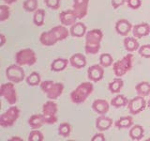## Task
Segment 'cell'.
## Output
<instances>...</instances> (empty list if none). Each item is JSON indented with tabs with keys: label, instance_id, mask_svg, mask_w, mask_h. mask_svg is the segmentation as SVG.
<instances>
[{
	"label": "cell",
	"instance_id": "3",
	"mask_svg": "<svg viewBox=\"0 0 150 141\" xmlns=\"http://www.w3.org/2000/svg\"><path fill=\"white\" fill-rule=\"evenodd\" d=\"M40 86L49 100H55L59 98L64 91V85L62 83H55L51 80L41 82Z\"/></svg>",
	"mask_w": 150,
	"mask_h": 141
},
{
	"label": "cell",
	"instance_id": "11",
	"mask_svg": "<svg viewBox=\"0 0 150 141\" xmlns=\"http://www.w3.org/2000/svg\"><path fill=\"white\" fill-rule=\"evenodd\" d=\"M45 124H50V120L43 113L42 114H35L28 119V125L33 130L40 129Z\"/></svg>",
	"mask_w": 150,
	"mask_h": 141
},
{
	"label": "cell",
	"instance_id": "32",
	"mask_svg": "<svg viewBox=\"0 0 150 141\" xmlns=\"http://www.w3.org/2000/svg\"><path fill=\"white\" fill-rule=\"evenodd\" d=\"M112 62H114V58L112 56L109 54V53H104L101 54L100 56V64L104 68H108L110 66L112 65Z\"/></svg>",
	"mask_w": 150,
	"mask_h": 141
},
{
	"label": "cell",
	"instance_id": "39",
	"mask_svg": "<svg viewBox=\"0 0 150 141\" xmlns=\"http://www.w3.org/2000/svg\"><path fill=\"white\" fill-rule=\"evenodd\" d=\"M126 3L132 9H138L142 6V1H141V0H127Z\"/></svg>",
	"mask_w": 150,
	"mask_h": 141
},
{
	"label": "cell",
	"instance_id": "5",
	"mask_svg": "<svg viewBox=\"0 0 150 141\" xmlns=\"http://www.w3.org/2000/svg\"><path fill=\"white\" fill-rule=\"evenodd\" d=\"M19 117H20V109L17 106L11 105L0 116V126L4 128L11 127L15 124Z\"/></svg>",
	"mask_w": 150,
	"mask_h": 141
},
{
	"label": "cell",
	"instance_id": "34",
	"mask_svg": "<svg viewBox=\"0 0 150 141\" xmlns=\"http://www.w3.org/2000/svg\"><path fill=\"white\" fill-rule=\"evenodd\" d=\"M11 15V11H9V7L7 4L0 5V22H4L8 20Z\"/></svg>",
	"mask_w": 150,
	"mask_h": 141
},
{
	"label": "cell",
	"instance_id": "41",
	"mask_svg": "<svg viewBox=\"0 0 150 141\" xmlns=\"http://www.w3.org/2000/svg\"><path fill=\"white\" fill-rule=\"evenodd\" d=\"M91 140L92 141H105L106 138H105V135L102 133H98L93 136Z\"/></svg>",
	"mask_w": 150,
	"mask_h": 141
},
{
	"label": "cell",
	"instance_id": "8",
	"mask_svg": "<svg viewBox=\"0 0 150 141\" xmlns=\"http://www.w3.org/2000/svg\"><path fill=\"white\" fill-rule=\"evenodd\" d=\"M0 95H1V97H3L5 100H6V102L11 105H14L18 101L17 92H16L15 87H14V83L11 81L1 85V88H0Z\"/></svg>",
	"mask_w": 150,
	"mask_h": 141
},
{
	"label": "cell",
	"instance_id": "23",
	"mask_svg": "<svg viewBox=\"0 0 150 141\" xmlns=\"http://www.w3.org/2000/svg\"><path fill=\"white\" fill-rule=\"evenodd\" d=\"M115 125L117 129H130L131 126L133 125V119L131 116L121 117L120 119L115 120Z\"/></svg>",
	"mask_w": 150,
	"mask_h": 141
},
{
	"label": "cell",
	"instance_id": "44",
	"mask_svg": "<svg viewBox=\"0 0 150 141\" xmlns=\"http://www.w3.org/2000/svg\"><path fill=\"white\" fill-rule=\"evenodd\" d=\"M12 140H20V141H22L23 138L19 137V136H12V137H11V139H9V141H12Z\"/></svg>",
	"mask_w": 150,
	"mask_h": 141
},
{
	"label": "cell",
	"instance_id": "9",
	"mask_svg": "<svg viewBox=\"0 0 150 141\" xmlns=\"http://www.w3.org/2000/svg\"><path fill=\"white\" fill-rule=\"evenodd\" d=\"M146 105L147 103L144 100V97L138 95L129 101L128 109L130 115H138L145 109Z\"/></svg>",
	"mask_w": 150,
	"mask_h": 141
},
{
	"label": "cell",
	"instance_id": "14",
	"mask_svg": "<svg viewBox=\"0 0 150 141\" xmlns=\"http://www.w3.org/2000/svg\"><path fill=\"white\" fill-rule=\"evenodd\" d=\"M132 25L131 23L126 19H120L116 22L115 24V31L117 32V34L120 36H128V34L132 31Z\"/></svg>",
	"mask_w": 150,
	"mask_h": 141
},
{
	"label": "cell",
	"instance_id": "4",
	"mask_svg": "<svg viewBox=\"0 0 150 141\" xmlns=\"http://www.w3.org/2000/svg\"><path fill=\"white\" fill-rule=\"evenodd\" d=\"M134 56L132 54H128L123 56L121 59H118L112 64V70L116 77H122L131 70L133 65Z\"/></svg>",
	"mask_w": 150,
	"mask_h": 141
},
{
	"label": "cell",
	"instance_id": "22",
	"mask_svg": "<svg viewBox=\"0 0 150 141\" xmlns=\"http://www.w3.org/2000/svg\"><path fill=\"white\" fill-rule=\"evenodd\" d=\"M123 43H124L125 49L128 52H129V53H132V52H134V51H137L140 48V44H139L138 41L136 40L135 37H127L126 36Z\"/></svg>",
	"mask_w": 150,
	"mask_h": 141
},
{
	"label": "cell",
	"instance_id": "43",
	"mask_svg": "<svg viewBox=\"0 0 150 141\" xmlns=\"http://www.w3.org/2000/svg\"><path fill=\"white\" fill-rule=\"evenodd\" d=\"M2 1H3L5 4H7V5H11V4H13V3L17 2V0H2Z\"/></svg>",
	"mask_w": 150,
	"mask_h": 141
},
{
	"label": "cell",
	"instance_id": "38",
	"mask_svg": "<svg viewBox=\"0 0 150 141\" xmlns=\"http://www.w3.org/2000/svg\"><path fill=\"white\" fill-rule=\"evenodd\" d=\"M46 7L51 9H58L60 8V1L61 0H43Z\"/></svg>",
	"mask_w": 150,
	"mask_h": 141
},
{
	"label": "cell",
	"instance_id": "40",
	"mask_svg": "<svg viewBox=\"0 0 150 141\" xmlns=\"http://www.w3.org/2000/svg\"><path fill=\"white\" fill-rule=\"evenodd\" d=\"M127 2V0H112L111 4H112V7L114 8L115 9H118L119 7L123 6V5Z\"/></svg>",
	"mask_w": 150,
	"mask_h": 141
},
{
	"label": "cell",
	"instance_id": "29",
	"mask_svg": "<svg viewBox=\"0 0 150 141\" xmlns=\"http://www.w3.org/2000/svg\"><path fill=\"white\" fill-rule=\"evenodd\" d=\"M45 11L41 9H38L34 12V16H33V23L37 26H42L44 25L45 21Z\"/></svg>",
	"mask_w": 150,
	"mask_h": 141
},
{
	"label": "cell",
	"instance_id": "33",
	"mask_svg": "<svg viewBox=\"0 0 150 141\" xmlns=\"http://www.w3.org/2000/svg\"><path fill=\"white\" fill-rule=\"evenodd\" d=\"M38 0H25L23 8L27 12H35L38 9Z\"/></svg>",
	"mask_w": 150,
	"mask_h": 141
},
{
	"label": "cell",
	"instance_id": "37",
	"mask_svg": "<svg viewBox=\"0 0 150 141\" xmlns=\"http://www.w3.org/2000/svg\"><path fill=\"white\" fill-rule=\"evenodd\" d=\"M139 55L144 58H150V44H144L140 46L138 50Z\"/></svg>",
	"mask_w": 150,
	"mask_h": 141
},
{
	"label": "cell",
	"instance_id": "19",
	"mask_svg": "<svg viewBox=\"0 0 150 141\" xmlns=\"http://www.w3.org/2000/svg\"><path fill=\"white\" fill-rule=\"evenodd\" d=\"M112 125V120L109 117H106L104 115H100V117H98L96 120V128L100 131L104 132L109 130Z\"/></svg>",
	"mask_w": 150,
	"mask_h": 141
},
{
	"label": "cell",
	"instance_id": "36",
	"mask_svg": "<svg viewBox=\"0 0 150 141\" xmlns=\"http://www.w3.org/2000/svg\"><path fill=\"white\" fill-rule=\"evenodd\" d=\"M100 50V44H91L86 43L84 46V51L87 55H96Z\"/></svg>",
	"mask_w": 150,
	"mask_h": 141
},
{
	"label": "cell",
	"instance_id": "15",
	"mask_svg": "<svg viewBox=\"0 0 150 141\" xmlns=\"http://www.w3.org/2000/svg\"><path fill=\"white\" fill-rule=\"evenodd\" d=\"M132 34L136 39H141L150 34V25L147 23H141L132 27Z\"/></svg>",
	"mask_w": 150,
	"mask_h": 141
},
{
	"label": "cell",
	"instance_id": "21",
	"mask_svg": "<svg viewBox=\"0 0 150 141\" xmlns=\"http://www.w3.org/2000/svg\"><path fill=\"white\" fill-rule=\"evenodd\" d=\"M58 111V106L54 100L47 101L43 105H42V113L46 117H55Z\"/></svg>",
	"mask_w": 150,
	"mask_h": 141
},
{
	"label": "cell",
	"instance_id": "10",
	"mask_svg": "<svg viewBox=\"0 0 150 141\" xmlns=\"http://www.w3.org/2000/svg\"><path fill=\"white\" fill-rule=\"evenodd\" d=\"M103 76H104V67H102L100 64L92 65L87 70V77L91 82L96 83L100 81Z\"/></svg>",
	"mask_w": 150,
	"mask_h": 141
},
{
	"label": "cell",
	"instance_id": "35",
	"mask_svg": "<svg viewBox=\"0 0 150 141\" xmlns=\"http://www.w3.org/2000/svg\"><path fill=\"white\" fill-rule=\"evenodd\" d=\"M44 136L39 129H35L30 132L28 135V141H43Z\"/></svg>",
	"mask_w": 150,
	"mask_h": 141
},
{
	"label": "cell",
	"instance_id": "24",
	"mask_svg": "<svg viewBox=\"0 0 150 141\" xmlns=\"http://www.w3.org/2000/svg\"><path fill=\"white\" fill-rule=\"evenodd\" d=\"M144 129L143 128V126H141L139 124L132 125L129 130V137L131 140L134 141H139L144 137Z\"/></svg>",
	"mask_w": 150,
	"mask_h": 141
},
{
	"label": "cell",
	"instance_id": "45",
	"mask_svg": "<svg viewBox=\"0 0 150 141\" xmlns=\"http://www.w3.org/2000/svg\"><path fill=\"white\" fill-rule=\"evenodd\" d=\"M147 105H148V107L150 108V97H149V100H148V102H147Z\"/></svg>",
	"mask_w": 150,
	"mask_h": 141
},
{
	"label": "cell",
	"instance_id": "2",
	"mask_svg": "<svg viewBox=\"0 0 150 141\" xmlns=\"http://www.w3.org/2000/svg\"><path fill=\"white\" fill-rule=\"evenodd\" d=\"M94 90V86L91 81L83 82L73 89L70 93V100L73 103L80 105L86 101V99L91 95Z\"/></svg>",
	"mask_w": 150,
	"mask_h": 141
},
{
	"label": "cell",
	"instance_id": "17",
	"mask_svg": "<svg viewBox=\"0 0 150 141\" xmlns=\"http://www.w3.org/2000/svg\"><path fill=\"white\" fill-rule=\"evenodd\" d=\"M103 38V33L100 29H92L86 32V43L100 44Z\"/></svg>",
	"mask_w": 150,
	"mask_h": 141
},
{
	"label": "cell",
	"instance_id": "13",
	"mask_svg": "<svg viewBox=\"0 0 150 141\" xmlns=\"http://www.w3.org/2000/svg\"><path fill=\"white\" fill-rule=\"evenodd\" d=\"M89 0H73L72 9L78 16V19H83L86 16L88 11Z\"/></svg>",
	"mask_w": 150,
	"mask_h": 141
},
{
	"label": "cell",
	"instance_id": "42",
	"mask_svg": "<svg viewBox=\"0 0 150 141\" xmlns=\"http://www.w3.org/2000/svg\"><path fill=\"white\" fill-rule=\"evenodd\" d=\"M0 39H1V42H0V46H4L5 42H6V37H5L4 34H1L0 35Z\"/></svg>",
	"mask_w": 150,
	"mask_h": 141
},
{
	"label": "cell",
	"instance_id": "1",
	"mask_svg": "<svg viewBox=\"0 0 150 141\" xmlns=\"http://www.w3.org/2000/svg\"><path fill=\"white\" fill-rule=\"evenodd\" d=\"M70 35L69 30L65 26H57L52 29L41 33L40 41L44 46H53L60 41H64Z\"/></svg>",
	"mask_w": 150,
	"mask_h": 141
},
{
	"label": "cell",
	"instance_id": "16",
	"mask_svg": "<svg viewBox=\"0 0 150 141\" xmlns=\"http://www.w3.org/2000/svg\"><path fill=\"white\" fill-rule=\"evenodd\" d=\"M109 103L103 99H97L92 103V109L98 115H106L109 111Z\"/></svg>",
	"mask_w": 150,
	"mask_h": 141
},
{
	"label": "cell",
	"instance_id": "27",
	"mask_svg": "<svg viewBox=\"0 0 150 141\" xmlns=\"http://www.w3.org/2000/svg\"><path fill=\"white\" fill-rule=\"evenodd\" d=\"M135 89L137 94L140 96H143V97L149 96L150 95V83L145 82V81L141 82L136 85Z\"/></svg>",
	"mask_w": 150,
	"mask_h": 141
},
{
	"label": "cell",
	"instance_id": "25",
	"mask_svg": "<svg viewBox=\"0 0 150 141\" xmlns=\"http://www.w3.org/2000/svg\"><path fill=\"white\" fill-rule=\"evenodd\" d=\"M69 63V60L66 59V58H56L52 62L51 70H53V72H56V73L62 72V70H64L66 68H67Z\"/></svg>",
	"mask_w": 150,
	"mask_h": 141
},
{
	"label": "cell",
	"instance_id": "26",
	"mask_svg": "<svg viewBox=\"0 0 150 141\" xmlns=\"http://www.w3.org/2000/svg\"><path fill=\"white\" fill-rule=\"evenodd\" d=\"M124 86V81L121 79V77H117L115 78L112 80V82L109 83V86H108V88L111 93L112 94H116V93H119L120 90L122 89Z\"/></svg>",
	"mask_w": 150,
	"mask_h": 141
},
{
	"label": "cell",
	"instance_id": "12",
	"mask_svg": "<svg viewBox=\"0 0 150 141\" xmlns=\"http://www.w3.org/2000/svg\"><path fill=\"white\" fill-rule=\"evenodd\" d=\"M78 16L74 12L73 9L63 11L59 13V21L65 26H71L77 22Z\"/></svg>",
	"mask_w": 150,
	"mask_h": 141
},
{
	"label": "cell",
	"instance_id": "31",
	"mask_svg": "<svg viewBox=\"0 0 150 141\" xmlns=\"http://www.w3.org/2000/svg\"><path fill=\"white\" fill-rule=\"evenodd\" d=\"M71 133V126L69 122H63L58 126V135L63 137H68Z\"/></svg>",
	"mask_w": 150,
	"mask_h": 141
},
{
	"label": "cell",
	"instance_id": "7",
	"mask_svg": "<svg viewBox=\"0 0 150 141\" xmlns=\"http://www.w3.org/2000/svg\"><path fill=\"white\" fill-rule=\"evenodd\" d=\"M6 77L8 81H11L14 84L21 83L25 78V73L23 69V66L13 64L8 66L6 69Z\"/></svg>",
	"mask_w": 150,
	"mask_h": 141
},
{
	"label": "cell",
	"instance_id": "46",
	"mask_svg": "<svg viewBox=\"0 0 150 141\" xmlns=\"http://www.w3.org/2000/svg\"><path fill=\"white\" fill-rule=\"evenodd\" d=\"M147 141H150V138H149V139H147Z\"/></svg>",
	"mask_w": 150,
	"mask_h": 141
},
{
	"label": "cell",
	"instance_id": "28",
	"mask_svg": "<svg viewBox=\"0 0 150 141\" xmlns=\"http://www.w3.org/2000/svg\"><path fill=\"white\" fill-rule=\"evenodd\" d=\"M128 99L126 98V96L122 95V94H118L116 95L115 97H114L111 100V105L112 107H115V108H121V107H124L126 105H128Z\"/></svg>",
	"mask_w": 150,
	"mask_h": 141
},
{
	"label": "cell",
	"instance_id": "18",
	"mask_svg": "<svg viewBox=\"0 0 150 141\" xmlns=\"http://www.w3.org/2000/svg\"><path fill=\"white\" fill-rule=\"evenodd\" d=\"M69 64L75 69H83L86 66V58L81 53H76L70 56Z\"/></svg>",
	"mask_w": 150,
	"mask_h": 141
},
{
	"label": "cell",
	"instance_id": "30",
	"mask_svg": "<svg viewBox=\"0 0 150 141\" xmlns=\"http://www.w3.org/2000/svg\"><path fill=\"white\" fill-rule=\"evenodd\" d=\"M25 81H26L28 86H30V87L39 86V85H40V83H41L40 74L37 72H33L25 78Z\"/></svg>",
	"mask_w": 150,
	"mask_h": 141
},
{
	"label": "cell",
	"instance_id": "6",
	"mask_svg": "<svg viewBox=\"0 0 150 141\" xmlns=\"http://www.w3.org/2000/svg\"><path fill=\"white\" fill-rule=\"evenodd\" d=\"M15 61L20 66H33L37 62V56L30 48L22 49L15 55Z\"/></svg>",
	"mask_w": 150,
	"mask_h": 141
},
{
	"label": "cell",
	"instance_id": "20",
	"mask_svg": "<svg viewBox=\"0 0 150 141\" xmlns=\"http://www.w3.org/2000/svg\"><path fill=\"white\" fill-rule=\"evenodd\" d=\"M86 26L82 22H76L70 26V35L75 38H82L86 34Z\"/></svg>",
	"mask_w": 150,
	"mask_h": 141
}]
</instances>
